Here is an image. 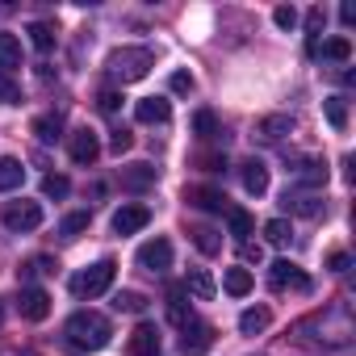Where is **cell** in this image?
Instances as JSON below:
<instances>
[{"label":"cell","mask_w":356,"mask_h":356,"mask_svg":"<svg viewBox=\"0 0 356 356\" xmlns=\"http://www.w3.org/2000/svg\"><path fill=\"white\" fill-rule=\"evenodd\" d=\"M17 310H22V318L42 323V318L51 314V293L38 289V285H22V293H17Z\"/></svg>","instance_id":"cell-8"},{"label":"cell","mask_w":356,"mask_h":356,"mask_svg":"<svg viewBox=\"0 0 356 356\" xmlns=\"http://www.w3.org/2000/svg\"><path fill=\"white\" fill-rule=\"evenodd\" d=\"M181 331H185V335H181V352H185V356H206V352H210V343H214V327H210V323L189 318Z\"/></svg>","instance_id":"cell-9"},{"label":"cell","mask_w":356,"mask_h":356,"mask_svg":"<svg viewBox=\"0 0 356 356\" xmlns=\"http://www.w3.org/2000/svg\"><path fill=\"white\" fill-rule=\"evenodd\" d=\"M339 17H343V26H352V22H356V5H343Z\"/></svg>","instance_id":"cell-44"},{"label":"cell","mask_w":356,"mask_h":356,"mask_svg":"<svg viewBox=\"0 0 356 356\" xmlns=\"http://www.w3.org/2000/svg\"><path fill=\"white\" fill-rule=\"evenodd\" d=\"M185 202L197 206V210H206V214H227V210H231V206H227V193H222V189H210V185L185 189Z\"/></svg>","instance_id":"cell-10"},{"label":"cell","mask_w":356,"mask_h":356,"mask_svg":"<svg viewBox=\"0 0 356 356\" xmlns=\"http://www.w3.org/2000/svg\"><path fill=\"white\" fill-rule=\"evenodd\" d=\"M113 310H126V314H138V310H147V298H143V293H134V289H122V293L113 298Z\"/></svg>","instance_id":"cell-34"},{"label":"cell","mask_w":356,"mask_h":356,"mask_svg":"<svg viewBox=\"0 0 356 356\" xmlns=\"http://www.w3.org/2000/svg\"><path fill=\"white\" fill-rule=\"evenodd\" d=\"M88 222H92V214H88V210H80V214H67V218L59 222V235H63V239H80V235L88 231Z\"/></svg>","instance_id":"cell-26"},{"label":"cell","mask_w":356,"mask_h":356,"mask_svg":"<svg viewBox=\"0 0 356 356\" xmlns=\"http://www.w3.org/2000/svg\"><path fill=\"white\" fill-rule=\"evenodd\" d=\"M222 289H227L231 298H248V293H252V273H248V268H227Z\"/></svg>","instance_id":"cell-22"},{"label":"cell","mask_w":356,"mask_h":356,"mask_svg":"<svg viewBox=\"0 0 356 356\" xmlns=\"http://www.w3.org/2000/svg\"><path fill=\"white\" fill-rule=\"evenodd\" d=\"M268 323H273V314H268L264 306H252V310L239 314V331H243V335H260Z\"/></svg>","instance_id":"cell-23"},{"label":"cell","mask_w":356,"mask_h":356,"mask_svg":"<svg viewBox=\"0 0 356 356\" xmlns=\"http://www.w3.org/2000/svg\"><path fill=\"white\" fill-rule=\"evenodd\" d=\"M26 34H30V42H34V51H42V55H47V51L55 47V30H51L47 22H34V26H30Z\"/></svg>","instance_id":"cell-29"},{"label":"cell","mask_w":356,"mask_h":356,"mask_svg":"<svg viewBox=\"0 0 356 356\" xmlns=\"http://www.w3.org/2000/svg\"><path fill=\"white\" fill-rule=\"evenodd\" d=\"M63 335H67V348H72V352H101L113 331H109V318H105V314H97V310H76V314L67 318Z\"/></svg>","instance_id":"cell-1"},{"label":"cell","mask_w":356,"mask_h":356,"mask_svg":"<svg viewBox=\"0 0 356 356\" xmlns=\"http://www.w3.org/2000/svg\"><path fill=\"white\" fill-rule=\"evenodd\" d=\"M273 22H277L281 30H293V26H298V9H293V5H281V9H273Z\"/></svg>","instance_id":"cell-38"},{"label":"cell","mask_w":356,"mask_h":356,"mask_svg":"<svg viewBox=\"0 0 356 356\" xmlns=\"http://www.w3.org/2000/svg\"><path fill=\"white\" fill-rule=\"evenodd\" d=\"M42 193H47V197H55V202H59V197H67V193H72L67 176H55V172H51V176H42Z\"/></svg>","instance_id":"cell-36"},{"label":"cell","mask_w":356,"mask_h":356,"mask_svg":"<svg viewBox=\"0 0 356 356\" xmlns=\"http://www.w3.org/2000/svg\"><path fill=\"white\" fill-rule=\"evenodd\" d=\"M293 176H298V185H306V189H323V185H327V163L302 159V163L293 168Z\"/></svg>","instance_id":"cell-17"},{"label":"cell","mask_w":356,"mask_h":356,"mask_svg":"<svg viewBox=\"0 0 356 356\" xmlns=\"http://www.w3.org/2000/svg\"><path fill=\"white\" fill-rule=\"evenodd\" d=\"M323 22H327V13H323V9H310V13H306V30H310V38H318Z\"/></svg>","instance_id":"cell-42"},{"label":"cell","mask_w":356,"mask_h":356,"mask_svg":"<svg viewBox=\"0 0 356 356\" xmlns=\"http://www.w3.org/2000/svg\"><path fill=\"white\" fill-rule=\"evenodd\" d=\"M22 67V42L17 34H0V76H9Z\"/></svg>","instance_id":"cell-19"},{"label":"cell","mask_w":356,"mask_h":356,"mask_svg":"<svg viewBox=\"0 0 356 356\" xmlns=\"http://www.w3.org/2000/svg\"><path fill=\"white\" fill-rule=\"evenodd\" d=\"M243 260H260V243H243Z\"/></svg>","instance_id":"cell-45"},{"label":"cell","mask_w":356,"mask_h":356,"mask_svg":"<svg viewBox=\"0 0 356 356\" xmlns=\"http://www.w3.org/2000/svg\"><path fill=\"white\" fill-rule=\"evenodd\" d=\"M168 88H172V92H193V76H189V72H172Z\"/></svg>","instance_id":"cell-40"},{"label":"cell","mask_w":356,"mask_h":356,"mask_svg":"<svg viewBox=\"0 0 356 356\" xmlns=\"http://www.w3.org/2000/svg\"><path fill=\"white\" fill-rule=\"evenodd\" d=\"M67 151H72V159L80 163V168H88V163H97L101 159V138H97V130H88V126H80L72 138H67Z\"/></svg>","instance_id":"cell-7"},{"label":"cell","mask_w":356,"mask_h":356,"mask_svg":"<svg viewBox=\"0 0 356 356\" xmlns=\"http://www.w3.org/2000/svg\"><path fill=\"white\" fill-rule=\"evenodd\" d=\"M97 105H101V113H118V105H122V92H109V88H105V92L97 97Z\"/></svg>","instance_id":"cell-41"},{"label":"cell","mask_w":356,"mask_h":356,"mask_svg":"<svg viewBox=\"0 0 356 356\" xmlns=\"http://www.w3.org/2000/svg\"><path fill=\"white\" fill-rule=\"evenodd\" d=\"M193 134H197V138H214V134H222V130H218V118H214L210 109H197V113H193Z\"/></svg>","instance_id":"cell-31"},{"label":"cell","mask_w":356,"mask_h":356,"mask_svg":"<svg viewBox=\"0 0 356 356\" xmlns=\"http://www.w3.org/2000/svg\"><path fill=\"white\" fill-rule=\"evenodd\" d=\"M138 268H147V273H168L172 268V243L163 239V235H155V239H147L143 248H138Z\"/></svg>","instance_id":"cell-5"},{"label":"cell","mask_w":356,"mask_h":356,"mask_svg":"<svg viewBox=\"0 0 356 356\" xmlns=\"http://www.w3.org/2000/svg\"><path fill=\"white\" fill-rule=\"evenodd\" d=\"M151 222V210L147 206H122L118 214H113V235H134V231H143Z\"/></svg>","instance_id":"cell-12"},{"label":"cell","mask_w":356,"mask_h":356,"mask_svg":"<svg viewBox=\"0 0 356 356\" xmlns=\"http://www.w3.org/2000/svg\"><path fill=\"white\" fill-rule=\"evenodd\" d=\"M126 348H130V356H159V352H163V343H159V331H155L151 323H138V327L130 331Z\"/></svg>","instance_id":"cell-11"},{"label":"cell","mask_w":356,"mask_h":356,"mask_svg":"<svg viewBox=\"0 0 356 356\" xmlns=\"http://www.w3.org/2000/svg\"><path fill=\"white\" fill-rule=\"evenodd\" d=\"M285 206H289L293 214H306V218H314V214H323V206H318V197H310V193H285Z\"/></svg>","instance_id":"cell-25"},{"label":"cell","mask_w":356,"mask_h":356,"mask_svg":"<svg viewBox=\"0 0 356 356\" xmlns=\"http://www.w3.org/2000/svg\"><path fill=\"white\" fill-rule=\"evenodd\" d=\"M134 118L147 122V126H151V122H168V118H172V101H168V97H143V101L134 105Z\"/></svg>","instance_id":"cell-14"},{"label":"cell","mask_w":356,"mask_h":356,"mask_svg":"<svg viewBox=\"0 0 356 356\" xmlns=\"http://www.w3.org/2000/svg\"><path fill=\"white\" fill-rule=\"evenodd\" d=\"M264 239H268L273 248H285V243H289V222H285V218L264 222Z\"/></svg>","instance_id":"cell-35"},{"label":"cell","mask_w":356,"mask_h":356,"mask_svg":"<svg viewBox=\"0 0 356 356\" xmlns=\"http://www.w3.org/2000/svg\"><path fill=\"white\" fill-rule=\"evenodd\" d=\"M113 277H118V264L113 260H97L92 268H84V273L72 277V293L76 298H101L113 285Z\"/></svg>","instance_id":"cell-3"},{"label":"cell","mask_w":356,"mask_h":356,"mask_svg":"<svg viewBox=\"0 0 356 356\" xmlns=\"http://www.w3.org/2000/svg\"><path fill=\"white\" fill-rule=\"evenodd\" d=\"M168 318L176 327H185L193 314H189V289L185 285H168Z\"/></svg>","instance_id":"cell-15"},{"label":"cell","mask_w":356,"mask_h":356,"mask_svg":"<svg viewBox=\"0 0 356 356\" xmlns=\"http://www.w3.org/2000/svg\"><path fill=\"white\" fill-rule=\"evenodd\" d=\"M0 105H22V88L9 76H0Z\"/></svg>","instance_id":"cell-37"},{"label":"cell","mask_w":356,"mask_h":356,"mask_svg":"<svg viewBox=\"0 0 356 356\" xmlns=\"http://www.w3.org/2000/svg\"><path fill=\"white\" fill-rule=\"evenodd\" d=\"M130 147H134V134H130V130H113V138H109V151H113V155H126Z\"/></svg>","instance_id":"cell-39"},{"label":"cell","mask_w":356,"mask_h":356,"mask_svg":"<svg viewBox=\"0 0 356 356\" xmlns=\"http://www.w3.org/2000/svg\"><path fill=\"white\" fill-rule=\"evenodd\" d=\"M289 130H293V118H289V113H273V118H264V122L256 126L260 138H281V134H289Z\"/></svg>","instance_id":"cell-24"},{"label":"cell","mask_w":356,"mask_h":356,"mask_svg":"<svg viewBox=\"0 0 356 356\" xmlns=\"http://www.w3.org/2000/svg\"><path fill=\"white\" fill-rule=\"evenodd\" d=\"M227 222H231V235H235L239 243H248V235H252V214H248V210H227Z\"/></svg>","instance_id":"cell-32"},{"label":"cell","mask_w":356,"mask_h":356,"mask_svg":"<svg viewBox=\"0 0 356 356\" xmlns=\"http://www.w3.org/2000/svg\"><path fill=\"white\" fill-rule=\"evenodd\" d=\"M268 281H273V289H298V293H310V277H306L293 260H273Z\"/></svg>","instance_id":"cell-6"},{"label":"cell","mask_w":356,"mask_h":356,"mask_svg":"<svg viewBox=\"0 0 356 356\" xmlns=\"http://www.w3.org/2000/svg\"><path fill=\"white\" fill-rule=\"evenodd\" d=\"M243 189H248L252 197L268 193V168H264L260 159H248V163H243Z\"/></svg>","instance_id":"cell-18"},{"label":"cell","mask_w":356,"mask_h":356,"mask_svg":"<svg viewBox=\"0 0 356 356\" xmlns=\"http://www.w3.org/2000/svg\"><path fill=\"white\" fill-rule=\"evenodd\" d=\"M30 130H34L38 143H59V138H63V118H59V113H42V118H34Z\"/></svg>","instance_id":"cell-20"},{"label":"cell","mask_w":356,"mask_h":356,"mask_svg":"<svg viewBox=\"0 0 356 356\" xmlns=\"http://www.w3.org/2000/svg\"><path fill=\"white\" fill-rule=\"evenodd\" d=\"M327 268H331V273H348V268H352V256H348V252H331Z\"/></svg>","instance_id":"cell-43"},{"label":"cell","mask_w":356,"mask_h":356,"mask_svg":"<svg viewBox=\"0 0 356 356\" xmlns=\"http://www.w3.org/2000/svg\"><path fill=\"white\" fill-rule=\"evenodd\" d=\"M51 268H55V264H51L47 256H34V260H26V264L17 268V281H22V285H30L34 277H42V273H51Z\"/></svg>","instance_id":"cell-33"},{"label":"cell","mask_w":356,"mask_h":356,"mask_svg":"<svg viewBox=\"0 0 356 356\" xmlns=\"http://www.w3.org/2000/svg\"><path fill=\"white\" fill-rule=\"evenodd\" d=\"M323 113H327V122H331L335 130L348 126V101H343V97H327V101H323Z\"/></svg>","instance_id":"cell-28"},{"label":"cell","mask_w":356,"mask_h":356,"mask_svg":"<svg viewBox=\"0 0 356 356\" xmlns=\"http://www.w3.org/2000/svg\"><path fill=\"white\" fill-rule=\"evenodd\" d=\"M151 67H155V55H151L147 47H122V51H113V55L105 59V72H109V80H118V84H134V80H143Z\"/></svg>","instance_id":"cell-2"},{"label":"cell","mask_w":356,"mask_h":356,"mask_svg":"<svg viewBox=\"0 0 356 356\" xmlns=\"http://www.w3.org/2000/svg\"><path fill=\"white\" fill-rule=\"evenodd\" d=\"M318 55H327V59H335V63H348V59H352V42H348V38L318 42Z\"/></svg>","instance_id":"cell-30"},{"label":"cell","mask_w":356,"mask_h":356,"mask_svg":"<svg viewBox=\"0 0 356 356\" xmlns=\"http://www.w3.org/2000/svg\"><path fill=\"white\" fill-rule=\"evenodd\" d=\"M193 243H197L202 256H218V252H222V239H218V231H210V227H193Z\"/></svg>","instance_id":"cell-27"},{"label":"cell","mask_w":356,"mask_h":356,"mask_svg":"<svg viewBox=\"0 0 356 356\" xmlns=\"http://www.w3.org/2000/svg\"><path fill=\"white\" fill-rule=\"evenodd\" d=\"M0 318H5V302H0Z\"/></svg>","instance_id":"cell-46"},{"label":"cell","mask_w":356,"mask_h":356,"mask_svg":"<svg viewBox=\"0 0 356 356\" xmlns=\"http://www.w3.org/2000/svg\"><path fill=\"white\" fill-rule=\"evenodd\" d=\"M22 181H26V168H22V159H13V155H0V193H13V189H22Z\"/></svg>","instance_id":"cell-16"},{"label":"cell","mask_w":356,"mask_h":356,"mask_svg":"<svg viewBox=\"0 0 356 356\" xmlns=\"http://www.w3.org/2000/svg\"><path fill=\"white\" fill-rule=\"evenodd\" d=\"M0 222H5L9 231H38L42 227V206L38 202H5L0 206Z\"/></svg>","instance_id":"cell-4"},{"label":"cell","mask_w":356,"mask_h":356,"mask_svg":"<svg viewBox=\"0 0 356 356\" xmlns=\"http://www.w3.org/2000/svg\"><path fill=\"white\" fill-rule=\"evenodd\" d=\"M185 289H189L197 302H210V298L218 293V285H214V277H210L206 268H193V273H189V281H185Z\"/></svg>","instance_id":"cell-21"},{"label":"cell","mask_w":356,"mask_h":356,"mask_svg":"<svg viewBox=\"0 0 356 356\" xmlns=\"http://www.w3.org/2000/svg\"><path fill=\"white\" fill-rule=\"evenodd\" d=\"M155 176H159L155 163H130V168H122V185H126L130 193H143V189L155 185Z\"/></svg>","instance_id":"cell-13"}]
</instances>
